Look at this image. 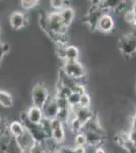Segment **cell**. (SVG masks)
Listing matches in <instances>:
<instances>
[{
  "label": "cell",
  "instance_id": "obj_10",
  "mask_svg": "<svg viewBox=\"0 0 136 153\" xmlns=\"http://www.w3.org/2000/svg\"><path fill=\"white\" fill-rule=\"evenodd\" d=\"M14 140H15L16 144L18 145V147L21 148L24 153H29V150L36 145L35 140L32 138V136L29 135L26 131L23 135L19 136L18 138H16V139H14Z\"/></svg>",
  "mask_w": 136,
  "mask_h": 153
},
{
  "label": "cell",
  "instance_id": "obj_22",
  "mask_svg": "<svg viewBox=\"0 0 136 153\" xmlns=\"http://www.w3.org/2000/svg\"><path fill=\"white\" fill-rule=\"evenodd\" d=\"M40 3L41 2L38 1V0H23V1H21V6L24 11H28L39 6Z\"/></svg>",
  "mask_w": 136,
  "mask_h": 153
},
{
  "label": "cell",
  "instance_id": "obj_12",
  "mask_svg": "<svg viewBox=\"0 0 136 153\" xmlns=\"http://www.w3.org/2000/svg\"><path fill=\"white\" fill-rule=\"evenodd\" d=\"M26 132L24 126L21 120H13V122L9 123L8 124V133L9 136L13 139H16L19 136H21L24 133Z\"/></svg>",
  "mask_w": 136,
  "mask_h": 153
},
{
  "label": "cell",
  "instance_id": "obj_25",
  "mask_svg": "<svg viewBox=\"0 0 136 153\" xmlns=\"http://www.w3.org/2000/svg\"><path fill=\"white\" fill-rule=\"evenodd\" d=\"M10 50V45L7 42H2L0 40V66L2 65V59H3V56Z\"/></svg>",
  "mask_w": 136,
  "mask_h": 153
},
{
  "label": "cell",
  "instance_id": "obj_32",
  "mask_svg": "<svg viewBox=\"0 0 136 153\" xmlns=\"http://www.w3.org/2000/svg\"><path fill=\"white\" fill-rule=\"evenodd\" d=\"M0 35H1V25H0Z\"/></svg>",
  "mask_w": 136,
  "mask_h": 153
},
{
  "label": "cell",
  "instance_id": "obj_20",
  "mask_svg": "<svg viewBox=\"0 0 136 153\" xmlns=\"http://www.w3.org/2000/svg\"><path fill=\"white\" fill-rule=\"evenodd\" d=\"M91 102H93V99H91L90 94H88V92H85L80 95L78 106L81 108H91Z\"/></svg>",
  "mask_w": 136,
  "mask_h": 153
},
{
  "label": "cell",
  "instance_id": "obj_17",
  "mask_svg": "<svg viewBox=\"0 0 136 153\" xmlns=\"http://www.w3.org/2000/svg\"><path fill=\"white\" fill-rule=\"evenodd\" d=\"M0 105L5 108H10L13 106V96L9 92L0 89Z\"/></svg>",
  "mask_w": 136,
  "mask_h": 153
},
{
  "label": "cell",
  "instance_id": "obj_33",
  "mask_svg": "<svg viewBox=\"0 0 136 153\" xmlns=\"http://www.w3.org/2000/svg\"><path fill=\"white\" fill-rule=\"evenodd\" d=\"M134 115H135V117H136V108H135V114H134Z\"/></svg>",
  "mask_w": 136,
  "mask_h": 153
},
{
  "label": "cell",
  "instance_id": "obj_4",
  "mask_svg": "<svg viewBox=\"0 0 136 153\" xmlns=\"http://www.w3.org/2000/svg\"><path fill=\"white\" fill-rule=\"evenodd\" d=\"M49 99H50V93H49L48 88L42 83L36 84L33 87V89H32L33 105L42 108Z\"/></svg>",
  "mask_w": 136,
  "mask_h": 153
},
{
  "label": "cell",
  "instance_id": "obj_14",
  "mask_svg": "<svg viewBox=\"0 0 136 153\" xmlns=\"http://www.w3.org/2000/svg\"><path fill=\"white\" fill-rule=\"evenodd\" d=\"M0 149H1V151L3 153H24L23 150L18 147V145L16 144L15 140L11 137H8L7 142L2 144Z\"/></svg>",
  "mask_w": 136,
  "mask_h": 153
},
{
  "label": "cell",
  "instance_id": "obj_21",
  "mask_svg": "<svg viewBox=\"0 0 136 153\" xmlns=\"http://www.w3.org/2000/svg\"><path fill=\"white\" fill-rule=\"evenodd\" d=\"M8 124H9V123L7 122L5 118L0 117V141H1V140H3L6 136H7V137L9 136Z\"/></svg>",
  "mask_w": 136,
  "mask_h": 153
},
{
  "label": "cell",
  "instance_id": "obj_5",
  "mask_svg": "<svg viewBox=\"0 0 136 153\" xmlns=\"http://www.w3.org/2000/svg\"><path fill=\"white\" fill-rule=\"evenodd\" d=\"M116 22L111 12H103L96 24V30L103 34H110L115 31Z\"/></svg>",
  "mask_w": 136,
  "mask_h": 153
},
{
  "label": "cell",
  "instance_id": "obj_27",
  "mask_svg": "<svg viewBox=\"0 0 136 153\" xmlns=\"http://www.w3.org/2000/svg\"><path fill=\"white\" fill-rule=\"evenodd\" d=\"M29 153H47L46 149H45V146L42 144H38L36 143V145L29 150Z\"/></svg>",
  "mask_w": 136,
  "mask_h": 153
},
{
  "label": "cell",
  "instance_id": "obj_8",
  "mask_svg": "<svg viewBox=\"0 0 136 153\" xmlns=\"http://www.w3.org/2000/svg\"><path fill=\"white\" fill-rule=\"evenodd\" d=\"M26 117L29 123L35 125H41V123L44 120V114L42 108L35 105H32L28 110H26Z\"/></svg>",
  "mask_w": 136,
  "mask_h": 153
},
{
  "label": "cell",
  "instance_id": "obj_2",
  "mask_svg": "<svg viewBox=\"0 0 136 153\" xmlns=\"http://www.w3.org/2000/svg\"><path fill=\"white\" fill-rule=\"evenodd\" d=\"M61 71L64 75L75 81H78V82H85L86 76H87V71H86L85 66L79 60L63 61Z\"/></svg>",
  "mask_w": 136,
  "mask_h": 153
},
{
  "label": "cell",
  "instance_id": "obj_29",
  "mask_svg": "<svg viewBox=\"0 0 136 153\" xmlns=\"http://www.w3.org/2000/svg\"><path fill=\"white\" fill-rule=\"evenodd\" d=\"M93 153H107V151H106V149L104 146H99V147L95 148V152Z\"/></svg>",
  "mask_w": 136,
  "mask_h": 153
},
{
  "label": "cell",
  "instance_id": "obj_7",
  "mask_svg": "<svg viewBox=\"0 0 136 153\" xmlns=\"http://www.w3.org/2000/svg\"><path fill=\"white\" fill-rule=\"evenodd\" d=\"M42 110H43L44 118H46V120H53V118L57 117V114H58V111H59V107H58V104H57L55 96L50 97V99L47 101L46 104L42 107Z\"/></svg>",
  "mask_w": 136,
  "mask_h": 153
},
{
  "label": "cell",
  "instance_id": "obj_6",
  "mask_svg": "<svg viewBox=\"0 0 136 153\" xmlns=\"http://www.w3.org/2000/svg\"><path fill=\"white\" fill-rule=\"evenodd\" d=\"M28 14L23 10H15L9 16V25L14 30H21L28 25Z\"/></svg>",
  "mask_w": 136,
  "mask_h": 153
},
{
  "label": "cell",
  "instance_id": "obj_18",
  "mask_svg": "<svg viewBox=\"0 0 136 153\" xmlns=\"http://www.w3.org/2000/svg\"><path fill=\"white\" fill-rule=\"evenodd\" d=\"M67 126L69 127V129H70L71 133H72L73 135H76V134H78V133L82 132V128H83L82 123H80L76 117L71 120L67 124Z\"/></svg>",
  "mask_w": 136,
  "mask_h": 153
},
{
  "label": "cell",
  "instance_id": "obj_24",
  "mask_svg": "<svg viewBox=\"0 0 136 153\" xmlns=\"http://www.w3.org/2000/svg\"><path fill=\"white\" fill-rule=\"evenodd\" d=\"M66 3H67V1H64V0H52L50 1V6L54 11H61L64 7L70 6Z\"/></svg>",
  "mask_w": 136,
  "mask_h": 153
},
{
  "label": "cell",
  "instance_id": "obj_31",
  "mask_svg": "<svg viewBox=\"0 0 136 153\" xmlns=\"http://www.w3.org/2000/svg\"><path fill=\"white\" fill-rule=\"evenodd\" d=\"M60 147V146H59ZM47 153H62L60 151V149L59 148H57V149H54V150H51V151H49V152H47Z\"/></svg>",
  "mask_w": 136,
  "mask_h": 153
},
{
  "label": "cell",
  "instance_id": "obj_19",
  "mask_svg": "<svg viewBox=\"0 0 136 153\" xmlns=\"http://www.w3.org/2000/svg\"><path fill=\"white\" fill-rule=\"evenodd\" d=\"M73 146L74 147H87L85 135L82 132L74 135L73 138Z\"/></svg>",
  "mask_w": 136,
  "mask_h": 153
},
{
  "label": "cell",
  "instance_id": "obj_11",
  "mask_svg": "<svg viewBox=\"0 0 136 153\" xmlns=\"http://www.w3.org/2000/svg\"><path fill=\"white\" fill-rule=\"evenodd\" d=\"M74 112L75 117L79 120L80 123H82V125L86 124L87 122H90V120H93L95 117V112L91 108H81L79 106L75 108H71Z\"/></svg>",
  "mask_w": 136,
  "mask_h": 153
},
{
  "label": "cell",
  "instance_id": "obj_16",
  "mask_svg": "<svg viewBox=\"0 0 136 153\" xmlns=\"http://www.w3.org/2000/svg\"><path fill=\"white\" fill-rule=\"evenodd\" d=\"M51 139L56 143L57 145L61 146L63 144L64 141L66 140V133H65V128L61 127L58 129L52 130L51 134Z\"/></svg>",
  "mask_w": 136,
  "mask_h": 153
},
{
  "label": "cell",
  "instance_id": "obj_13",
  "mask_svg": "<svg viewBox=\"0 0 136 153\" xmlns=\"http://www.w3.org/2000/svg\"><path fill=\"white\" fill-rule=\"evenodd\" d=\"M60 12V16H61V19H62V22H63V25L65 27H69L72 25L74 19H75V10H74L73 7L71 6H66L64 7Z\"/></svg>",
  "mask_w": 136,
  "mask_h": 153
},
{
  "label": "cell",
  "instance_id": "obj_28",
  "mask_svg": "<svg viewBox=\"0 0 136 153\" xmlns=\"http://www.w3.org/2000/svg\"><path fill=\"white\" fill-rule=\"evenodd\" d=\"M50 120V126H51L52 130L58 129V128H61V127H64V126H65L62 122H60L58 118H53V120Z\"/></svg>",
  "mask_w": 136,
  "mask_h": 153
},
{
  "label": "cell",
  "instance_id": "obj_15",
  "mask_svg": "<svg viewBox=\"0 0 136 153\" xmlns=\"http://www.w3.org/2000/svg\"><path fill=\"white\" fill-rule=\"evenodd\" d=\"M80 50L76 45H67L65 49V61L79 60Z\"/></svg>",
  "mask_w": 136,
  "mask_h": 153
},
{
  "label": "cell",
  "instance_id": "obj_9",
  "mask_svg": "<svg viewBox=\"0 0 136 153\" xmlns=\"http://www.w3.org/2000/svg\"><path fill=\"white\" fill-rule=\"evenodd\" d=\"M85 135L87 146L91 148H96L99 146H103L104 142L106 141V135H101L90 131H85L82 132Z\"/></svg>",
  "mask_w": 136,
  "mask_h": 153
},
{
  "label": "cell",
  "instance_id": "obj_26",
  "mask_svg": "<svg viewBox=\"0 0 136 153\" xmlns=\"http://www.w3.org/2000/svg\"><path fill=\"white\" fill-rule=\"evenodd\" d=\"M67 45H63V44H57L56 45V53L57 56L59 57L61 61H65V49Z\"/></svg>",
  "mask_w": 136,
  "mask_h": 153
},
{
  "label": "cell",
  "instance_id": "obj_1",
  "mask_svg": "<svg viewBox=\"0 0 136 153\" xmlns=\"http://www.w3.org/2000/svg\"><path fill=\"white\" fill-rule=\"evenodd\" d=\"M117 47L125 57L130 58L136 54V30L123 33L117 41Z\"/></svg>",
  "mask_w": 136,
  "mask_h": 153
},
{
  "label": "cell",
  "instance_id": "obj_3",
  "mask_svg": "<svg viewBox=\"0 0 136 153\" xmlns=\"http://www.w3.org/2000/svg\"><path fill=\"white\" fill-rule=\"evenodd\" d=\"M19 120L23 123V125L24 126V129H26V132L32 136V138L35 140V142L38 143V144H42V145L45 144L46 141L48 140V138H47V136L45 135V133H44L43 128H42L41 125H35V124L29 123V120H26V111H23L19 114Z\"/></svg>",
  "mask_w": 136,
  "mask_h": 153
},
{
  "label": "cell",
  "instance_id": "obj_34",
  "mask_svg": "<svg viewBox=\"0 0 136 153\" xmlns=\"http://www.w3.org/2000/svg\"><path fill=\"white\" fill-rule=\"evenodd\" d=\"M135 93H136V84H135Z\"/></svg>",
  "mask_w": 136,
  "mask_h": 153
},
{
  "label": "cell",
  "instance_id": "obj_23",
  "mask_svg": "<svg viewBox=\"0 0 136 153\" xmlns=\"http://www.w3.org/2000/svg\"><path fill=\"white\" fill-rule=\"evenodd\" d=\"M79 99H80V95L77 94V93L72 92L70 95L67 97V103L70 108H75L77 107L78 104H79Z\"/></svg>",
  "mask_w": 136,
  "mask_h": 153
},
{
  "label": "cell",
  "instance_id": "obj_30",
  "mask_svg": "<svg viewBox=\"0 0 136 153\" xmlns=\"http://www.w3.org/2000/svg\"><path fill=\"white\" fill-rule=\"evenodd\" d=\"M131 10H132V12L135 14V16H136V0H135V1H132V5H131Z\"/></svg>",
  "mask_w": 136,
  "mask_h": 153
}]
</instances>
